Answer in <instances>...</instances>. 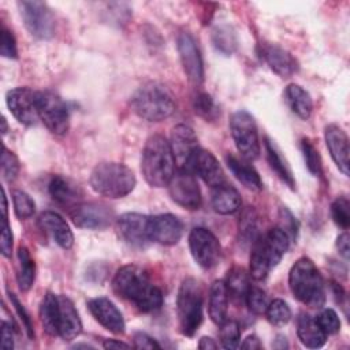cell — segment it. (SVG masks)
<instances>
[{
    "mask_svg": "<svg viewBox=\"0 0 350 350\" xmlns=\"http://www.w3.org/2000/svg\"><path fill=\"white\" fill-rule=\"evenodd\" d=\"M115 294L131 302L144 313L154 312L163 305V293L153 284L148 272L135 264L123 265L112 279Z\"/></svg>",
    "mask_w": 350,
    "mask_h": 350,
    "instance_id": "obj_1",
    "label": "cell"
},
{
    "mask_svg": "<svg viewBox=\"0 0 350 350\" xmlns=\"http://www.w3.org/2000/svg\"><path fill=\"white\" fill-rule=\"evenodd\" d=\"M141 171L152 187L168 186L175 174V159L165 137L153 134L146 139L142 149Z\"/></svg>",
    "mask_w": 350,
    "mask_h": 350,
    "instance_id": "obj_2",
    "label": "cell"
},
{
    "mask_svg": "<svg viewBox=\"0 0 350 350\" xmlns=\"http://www.w3.org/2000/svg\"><path fill=\"white\" fill-rule=\"evenodd\" d=\"M288 286L295 299L309 308L319 309L325 304L324 279L309 257H299L288 272Z\"/></svg>",
    "mask_w": 350,
    "mask_h": 350,
    "instance_id": "obj_3",
    "label": "cell"
},
{
    "mask_svg": "<svg viewBox=\"0 0 350 350\" xmlns=\"http://www.w3.org/2000/svg\"><path fill=\"white\" fill-rule=\"evenodd\" d=\"M288 246L290 238L280 227L260 234L252 245L250 276L254 280H264L269 271L280 262Z\"/></svg>",
    "mask_w": 350,
    "mask_h": 350,
    "instance_id": "obj_4",
    "label": "cell"
},
{
    "mask_svg": "<svg viewBox=\"0 0 350 350\" xmlns=\"http://www.w3.org/2000/svg\"><path fill=\"white\" fill-rule=\"evenodd\" d=\"M175 98L171 90L159 82L142 85L131 97L133 111L148 122H161L175 111Z\"/></svg>",
    "mask_w": 350,
    "mask_h": 350,
    "instance_id": "obj_5",
    "label": "cell"
},
{
    "mask_svg": "<svg viewBox=\"0 0 350 350\" xmlns=\"http://www.w3.org/2000/svg\"><path fill=\"white\" fill-rule=\"evenodd\" d=\"M92 189L108 198H122L130 194L137 183L135 175L127 165L115 161L97 164L90 172Z\"/></svg>",
    "mask_w": 350,
    "mask_h": 350,
    "instance_id": "obj_6",
    "label": "cell"
},
{
    "mask_svg": "<svg viewBox=\"0 0 350 350\" xmlns=\"http://www.w3.org/2000/svg\"><path fill=\"white\" fill-rule=\"evenodd\" d=\"M204 294L201 284L194 278H186L180 283L176 297V313L179 329L185 336H193L202 323Z\"/></svg>",
    "mask_w": 350,
    "mask_h": 350,
    "instance_id": "obj_7",
    "label": "cell"
},
{
    "mask_svg": "<svg viewBox=\"0 0 350 350\" xmlns=\"http://www.w3.org/2000/svg\"><path fill=\"white\" fill-rule=\"evenodd\" d=\"M230 130L241 157L256 160L260 154V141L254 118L247 111H237L230 118Z\"/></svg>",
    "mask_w": 350,
    "mask_h": 350,
    "instance_id": "obj_8",
    "label": "cell"
},
{
    "mask_svg": "<svg viewBox=\"0 0 350 350\" xmlns=\"http://www.w3.org/2000/svg\"><path fill=\"white\" fill-rule=\"evenodd\" d=\"M19 14L27 31L38 40H51L56 31V19L52 10L37 0H23L18 3Z\"/></svg>",
    "mask_w": 350,
    "mask_h": 350,
    "instance_id": "obj_9",
    "label": "cell"
},
{
    "mask_svg": "<svg viewBox=\"0 0 350 350\" xmlns=\"http://www.w3.org/2000/svg\"><path fill=\"white\" fill-rule=\"evenodd\" d=\"M37 109L40 119L51 133L56 135L67 133L70 113L64 100L59 94L52 90L37 92Z\"/></svg>",
    "mask_w": 350,
    "mask_h": 350,
    "instance_id": "obj_10",
    "label": "cell"
},
{
    "mask_svg": "<svg viewBox=\"0 0 350 350\" xmlns=\"http://www.w3.org/2000/svg\"><path fill=\"white\" fill-rule=\"evenodd\" d=\"M189 247L194 261L205 268L217 265L221 257V246L213 232L204 227H196L189 234Z\"/></svg>",
    "mask_w": 350,
    "mask_h": 350,
    "instance_id": "obj_11",
    "label": "cell"
},
{
    "mask_svg": "<svg viewBox=\"0 0 350 350\" xmlns=\"http://www.w3.org/2000/svg\"><path fill=\"white\" fill-rule=\"evenodd\" d=\"M170 145L178 170L191 172L194 157L200 149L194 130L187 124H176L171 130Z\"/></svg>",
    "mask_w": 350,
    "mask_h": 350,
    "instance_id": "obj_12",
    "label": "cell"
},
{
    "mask_svg": "<svg viewBox=\"0 0 350 350\" xmlns=\"http://www.w3.org/2000/svg\"><path fill=\"white\" fill-rule=\"evenodd\" d=\"M172 201L185 209H198L201 206V191L193 172L176 170L168 183Z\"/></svg>",
    "mask_w": 350,
    "mask_h": 350,
    "instance_id": "obj_13",
    "label": "cell"
},
{
    "mask_svg": "<svg viewBox=\"0 0 350 350\" xmlns=\"http://www.w3.org/2000/svg\"><path fill=\"white\" fill-rule=\"evenodd\" d=\"M70 217L79 228L104 230L111 226L115 213L103 202H81L70 211Z\"/></svg>",
    "mask_w": 350,
    "mask_h": 350,
    "instance_id": "obj_14",
    "label": "cell"
},
{
    "mask_svg": "<svg viewBox=\"0 0 350 350\" xmlns=\"http://www.w3.org/2000/svg\"><path fill=\"white\" fill-rule=\"evenodd\" d=\"M5 103L12 116L25 126H34L38 116L37 92L29 88H15L7 92Z\"/></svg>",
    "mask_w": 350,
    "mask_h": 350,
    "instance_id": "obj_15",
    "label": "cell"
},
{
    "mask_svg": "<svg viewBox=\"0 0 350 350\" xmlns=\"http://www.w3.org/2000/svg\"><path fill=\"white\" fill-rule=\"evenodd\" d=\"M148 223L149 216L137 212H127L116 219V232L129 246L142 249L150 242Z\"/></svg>",
    "mask_w": 350,
    "mask_h": 350,
    "instance_id": "obj_16",
    "label": "cell"
},
{
    "mask_svg": "<svg viewBox=\"0 0 350 350\" xmlns=\"http://www.w3.org/2000/svg\"><path fill=\"white\" fill-rule=\"evenodd\" d=\"M178 52L183 71L189 81L198 86L204 81V63L194 37L190 33H180L178 36Z\"/></svg>",
    "mask_w": 350,
    "mask_h": 350,
    "instance_id": "obj_17",
    "label": "cell"
},
{
    "mask_svg": "<svg viewBox=\"0 0 350 350\" xmlns=\"http://www.w3.org/2000/svg\"><path fill=\"white\" fill-rule=\"evenodd\" d=\"M148 234L150 241L164 246H172L176 245L183 235V223L172 213L149 216Z\"/></svg>",
    "mask_w": 350,
    "mask_h": 350,
    "instance_id": "obj_18",
    "label": "cell"
},
{
    "mask_svg": "<svg viewBox=\"0 0 350 350\" xmlns=\"http://www.w3.org/2000/svg\"><path fill=\"white\" fill-rule=\"evenodd\" d=\"M258 53L264 63L279 77L288 78L298 71L297 59L284 48L272 44L262 42L258 46Z\"/></svg>",
    "mask_w": 350,
    "mask_h": 350,
    "instance_id": "obj_19",
    "label": "cell"
},
{
    "mask_svg": "<svg viewBox=\"0 0 350 350\" xmlns=\"http://www.w3.org/2000/svg\"><path fill=\"white\" fill-rule=\"evenodd\" d=\"M88 308L92 316L96 319V321H98L104 328H107L113 334L124 332L126 323H124L123 314L111 299L105 297H97V298L89 299Z\"/></svg>",
    "mask_w": 350,
    "mask_h": 350,
    "instance_id": "obj_20",
    "label": "cell"
},
{
    "mask_svg": "<svg viewBox=\"0 0 350 350\" xmlns=\"http://www.w3.org/2000/svg\"><path fill=\"white\" fill-rule=\"evenodd\" d=\"M324 138L334 163L345 176H349L350 150H349V137L346 131L340 126L332 123L325 127Z\"/></svg>",
    "mask_w": 350,
    "mask_h": 350,
    "instance_id": "obj_21",
    "label": "cell"
},
{
    "mask_svg": "<svg viewBox=\"0 0 350 350\" xmlns=\"http://www.w3.org/2000/svg\"><path fill=\"white\" fill-rule=\"evenodd\" d=\"M191 172L194 175H198L208 186L217 187L223 183H226V176L224 172L217 161V159L208 150L200 148L193 165H191Z\"/></svg>",
    "mask_w": 350,
    "mask_h": 350,
    "instance_id": "obj_22",
    "label": "cell"
},
{
    "mask_svg": "<svg viewBox=\"0 0 350 350\" xmlns=\"http://www.w3.org/2000/svg\"><path fill=\"white\" fill-rule=\"evenodd\" d=\"M40 227L48 232L62 249H71L74 245V235L66 220L53 211H45L38 216Z\"/></svg>",
    "mask_w": 350,
    "mask_h": 350,
    "instance_id": "obj_23",
    "label": "cell"
},
{
    "mask_svg": "<svg viewBox=\"0 0 350 350\" xmlns=\"http://www.w3.org/2000/svg\"><path fill=\"white\" fill-rule=\"evenodd\" d=\"M48 190L53 201L67 208H74L81 204L83 197L81 187L74 180L63 175H55L48 185Z\"/></svg>",
    "mask_w": 350,
    "mask_h": 350,
    "instance_id": "obj_24",
    "label": "cell"
},
{
    "mask_svg": "<svg viewBox=\"0 0 350 350\" xmlns=\"http://www.w3.org/2000/svg\"><path fill=\"white\" fill-rule=\"evenodd\" d=\"M59 297V336L63 340H72L82 332V321L72 301L66 295Z\"/></svg>",
    "mask_w": 350,
    "mask_h": 350,
    "instance_id": "obj_25",
    "label": "cell"
},
{
    "mask_svg": "<svg viewBox=\"0 0 350 350\" xmlns=\"http://www.w3.org/2000/svg\"><path fill=\"white\" fill-rule=\"evenodd\" d=\"M297 335L301 343L310 349H319L327 342V334L320 328L316 319L306 313H301L297 320Z\"/></svg>",
    "mask_w": 350,
    "mask_h": 350,
    "instance_id": "obj_26",
    "label": "cell"
},
{
    "mask_svg": "<svg viewBox=\"0 0 350 350\" xmlns=\"http://www.w3.org/2000/svg\"><path fill=\"white\" fill-rule=\"evenodd\" d=\"M226 163L232 172V175L249 190L260 191L262 189V180L258 175V172L247 163V160H243L242 157L238 159L234 154L226 156Z\"/></svg>",
    "mask_w": 350,
    "mask_h": 350,
    "instance_id": "obj_27",
    "label": "cell"
},
{
    "mask_svg": "<svg viewBox=\"0 0 350 350\" xmlns=\"http://www.w3.org/2000/svg\"><path fill=\"white\" fill-rule=\"evenodd\" d=\"M213 209L220 215H231L239 211L241 208V196L238 190L228 185L227 182L213 187L211 198Z\"/></svg>",
    "mask_w": 350,
    "mask_h": 350,
    "instance_id": "obj_28",
    "label": "cell"
},
{
    "mask_svg": "<svg viewBox=\"0 0 350 350\" xmlns=\"http://www.w3.org/2000/svg\"><path fill=\"white\" fill-rule=\"evenodd\" d=\"M228 310V293L224 280H215L209 288L208 312L211 320L220 325L227 319Z\"/></svg>",
    "mask_w": 350,
    "mask_h": 350,
    "instance_id": "obj_29",
    "label": "cell"
},
{
    "mask_svg": "<svg viewBox=\"0 0 350 350\" xmlns=\"http://www.w3.org/2000/svg\"><path fill=\"white\" fill-rule=\"evenodd\" d=\"M284 100L291 109L293 113H295L298 118L306 120L310 118L313 111V101L310 94L299 85L290 83L284 89Z\"/></svg>",
    "mask_w": 350,
    "mask_h": 350,
    "instance_id": "obj_30",
    "label": "cell"
},
{
    "mask_svg": "<svg viewBox=\"0 0 350 350\" xmlns=\"http://www.w3.org/2000/svg\"><path fill=\"white\" fill-rule=\"evenodd\" d=\"M59 297L53 293H45L40 304V320L44 327V331L51 335H59Z\"/></svg>",
    "mask_w": 350,
    "mask_h": 350,
    "instance_id": "obj_31",
    "label": "cell"
},
{
    "mask_svg": "<svg viewBox=\"0 0 350 350\" xmlns=\"http://www.w3.org/2000/svg\"><path fill=\"white\" fill-rule=\"evenodd\" d=\"M265 152H267V160L269 163V167L275 171V174L279 176V179L283 183H286L291 190H294L295 180H294L293 172L290 170V165L287 164V161L283 157L279 148L269 138H265Z\"/></svg>",
    "mask_w": 350,
    "mask_h": 350,
    "instance_id": "obj_32",
    "label": "cell"
},
{
    "mask_svg": "<svg viewBox=\"0 0 350 350\" xmlns=\"http://www.w3.org/2000/svg\"><path fill=\"white\" fill-rule=\"evenodd\" d=\"M16 282L21 291H29L36 279V262L31 258L27 247L19 246L16 253Z\"/></svg>",
    "mask_w": 350,
    "mask_h": 350,
    "instance_id": "obj_33",
    "label": "cell"
},
{
    "mask_svg": "<svg viewBox=\"0 0 350 350\" xmlns=\"http://www.w3.org/2000/svg\"><path fill=\"white\" fill-rule=\"evenodd\" d=\"M228 298L231 297L235 302H245V297L250 287L249 275L242 267H234L228 271L224 280Z\"/></svg>",
    "mask_w": 350,
    "mask_h": 350,
    "instance_id": "obj_34",
    "label": "cell"
},
{
    "mask_svg": "<svg viewBox=\"0 0 350 350\" xmlns=\"http://www.w3.org/2000/svg\"><path fill=\"white\" fill-rule=\"evenodd\" d=\"M212 44L219 53L224 56L232 55L238 46L235 30L228 25H220L215 27L212 31Z\"/></svg>",
    "mask_w": 350,
    "mask_h": 350,
    "instance_id": "obj_35",
    "label": "cell"
},
{
    "mask_svg": "<svg viewBox=\"0 0 350 350\" xmlns=\"http://www.w3.org/2000/svg\"><path fill=\"white\" fill-rule=\"evenodd\" d=\"M194 112L206 122H213L220 115L217 105L208 93H198L193 101Z\"/></svg>",
    "mask_w": 350,
    "mask_h": 350,
    "instance_id": "obj_36",
    "label": "cell"
},
{
    "mask_svg": "<svg viewBox=\"0 0 350 350\" xmlns=\"http://www.w3.org/2000/svg\"><path fill=\"white\" fill-rule=\"evenodd\" d=\"M265 314H267V319L271 324L280 327V325H284L290 321L291 309H290V306L287 305L286 301H283L280 298H276V299H273L268 304Z\"/></svg>",
    "mask_w": 350,
    "mask_h": 350,
    "instance_id": "obj_37",
    "label": "cell"
},
{
    "mask_svg": "<svg viewBox=\"0 0 350 350\" xmlns=\"http://www.w3.org/2000/svg\"><path fill=\"white\" fill-rule=\"evenodd\" d=\"M301 152H302L305 165L309 170V172L314 176H320L323 174L321 157H320L319 150L316 149V146L310 142V139L304 138L301 141Z\"/></svg>",
    "mask_w": 350,
    "mask_h": 350,
    "instance_id": "obj_38",
    "label": "cell"
},
{
    "mask_svg": "<svg viewBox=\"0 0 350 350\" xmlns=\"http://www.w3.org/2000/svg\"><path fill=\"white\" fill-rule=\"evenodd\" d=\"M219 338L221 342V346L224 349H237L239 346L241 340V328L239 324L235 320H224L220 324V331H219Z\"/></svg>",
    "mask_w": 350,
    "mask_h": 350,
    "instance_id": "obj_39",
    "label": "cell"
},
{
    "mask_svg": "<svg viewBox=\"0 0 350 350\" xmlns=\"http://www.w3.org/2000/svg\"><path fill=\"white\" fill-rule=\"evenodd\" d=\"M331 217L334 223L343 230L350 226V202L346 196L336 197L331 204Z\"/></svg>",
    "mask_w": 350,
    "mask_h": 350,
    "instance_id": "obj_40",
    "label": "cell"
},
{
    "mask_svg": "<svg viewBox=\"0 0 350 350\" xmlns=\"http://www.w3.org/2000/svg\"><path fill=\"white\" fill-rule=\"evenodd\" d=\"M12 204H14V212L19 219H29L36 212L34 201L27 193L22 190L12 191Z\"/></svg>",
    "mask_w": 350,
    "mask_h": 350,
    "instance_id": "obj_41",
    "label": "cell"
},
{
    "mask_svg": "<svg viewBox=\"0 0 350 350\" xmlns=\"http://www.w3.org/2000/svg\"><path fill=\"white\" fill-rule=\"evenodd\" d=\"M239 234H241V238L246 242H254L260 235L258 226H257V215L254 209L249 208L243 212L242 219L239 221Z\"/></svg>",
    "mask_w": 350,
    "mask_h": 350,
    "instance_id": "obj_42",
    "label": "cell"
},
{
    "mask_svg": "<svg viewBox=\"0 0 350 350\" xmlns=\"http://www.w3.org/2000/svg\"><path fill=\"white\" fill-rule=\"evenodd\" d=\"M245 302L249 308V310L254 314H262L267 310L268 306V298L267 294L262 288L257 287V286H252L247 290V294L245 297Z\"/></svg>",
    "mask_w": 350,
    "mask_h": 350,
    "instance_id": "obj_43",
    "label": "cell"
},
{
    "mask_svg": "<svg viewBox=\"0 0 350 350\" xmlns=\"http://www.w3.org/2000/svg\"><path fill=\"white\" fill-rule=\"evenodd\" d=\"M19 160L18 157L8 150L5 146H3V154H1V174L3 178L8 182H12L16 179L18 174H19Z\"/></svg>",
    "mask_w": 350,
    "mask_h": 350,
    "instance_id": "obj_44",
    "label": "cell"
},
{
    "mask_svg": "<svg viewBox=\"0 0 350 350\" xmlns=\"http://www.w3.org/2000/svg\"><path fill=\"white\" fill-rule=\"evenodd\" d=\"M316 321H317V324L320 325V328H321L327 335L336 334V332L340 329V320H339V316H338V313H336L334 309H331V308L323 309V310L317 314Z\"/></svg>",
    "mask_w": 350,
    "mask_h": 350,
    "instance_id": "obj_45",
    "label": "cell"
},
{
    "mask_svg": "<svg viewBox=\"0 0 350 350\" xmlns=\"http://www.w3.org/2000/svg\"><path fill=\"white\" fill-rule=\"evenodd\" d=\"M0 53L3 57L7 59H16L18 57V49H16V41L8 29L3 27L1 30V45H0Z\"/></svg>",
    "mask_w": 350,
    "mask_h": 350,
    "instance_id": "obj_46",
    "label": "cell"
},
{
    "mask_svg": "<svg viewBox=\"0 0 350 350\" xmlns=\"http://www.w3.org/2000/svg\"><path fill=\"white\" fill-rule=\"evenodd\" d=\"M12 243H14V237H12L11 226L7 220V217H3V220H1V237H0V250H1V254L7 258H10L11 254H12Z\"/></svg>",
    "mask_w": 350,
    "mask_h": 350,
    "instance_id": "obj_47",
    "label": "cell"
},
{
    "mask_svg": "<svg viewBox=\"0 0 350 350\" xmlns=\"http://www.w3.org/2000/svg\"><path fill=\"white\" fill-rule=\"evenodd\" d=\"M8 295H10V299H11L12 306L15 308V310H16L19 319L22 320V324H23V327H25V329H26V332H27V336H29V338H33V336H34V328H33V323H31L30 314L26 312V309H25L23 305L19 302V299L16 298L15 294L10 293Z\"/></svg>",
    "mask_w": 350,
    "mask_h": 350,
    "instance_id": "obj_48",
    "label": "cell"
},
{
    "mask_svg": "<svg viewBox=\"0 0 350 350\" xmlns=\"http://www.w3.org/2000/svg\"><path fill=\"white\" fill-rule=\"evenodd\" d=\"M280 219H282V230L288 235V238H294L297 235V221L293 217V215L286 209V208H282L280 209Z\"/></svg>",
    "mask_w": 350,
    "mask_h": 350,
    "instance_id": "obj_49",
    "label": "cell"
},
{
    "mask_svg": "<svg viewBox=\"0 0 350 350\" xmlns=\"http://www.w3.org/2000/svg\"><path fill=\"white\" fill-rule=\"evenodd\" d=\"M133 345L137 349H160V345L145 332H135L133 335Z\"/></svg>",
    "mask_w": 350,
    "mask_h": 350,
    "instance_id": "obj_50",
    "label": "cell"
},
{
    "mask_svg": "<svg viewBox=\"0 0 350 350\" xmlns=\"http://www.w3.org/2000/svg\"><path fill=\"white\" fill-rule=\"evenodd\" d=\"M1 347L8 350L14 349V331L5 321L1 323Z\"/></svg>",
    "mask_w": 350,
    "mask_h": 350,
    "instance_id": "obj_51",
    "label": "cell"
},
{
    "mask_svg": "<svg viewBox=\"0 0 350 350\" xmlns=\"http://www.w3.org/2000/svg\"><path fill=\"white\" fill-rule=\"evenodd\" d=\"M336 249L339 254L347 261L349 260V234L345 231L336 239Z\"/></svg>",
    "mask_w": 350,
    "mask_h": 350,
    "instance_id": "obj_52",
    "label": "cell"
},
{
    "mask_svg": "<svg viewBox=\"0 0 350 350\" xmlns=\"http://www.w3.org/2000/svg\"><path fill=\"white\" fill-rule=\"evenodd\" d=\"M241 347H242V349H249V350H258V349L262 347V345H261L260 339H258L256 335H249V336L243 340V343L241 345Z\"/></svg>",
    "mask_w": 350,
    "mask_h": 350,
    "instance_id": "obj_53",
    "label": "cell"
},
{
    "mask_svg": "<svg viewBox=\"0 0 350 350\" xmlns=\"http://www.w3.org/2000/svg\"><path fill=\"white\" fill-rule=\"evenodd\" d=\"M216 347H217V345L211 336H202L198 342V349H201V350H211V349H216Z\"/></svg>",
    "mask_w": 350,
    "mask_h": 350,
    "instance_id": "obj_54",
    "label": "cell"
},
{
    "mask_svg": "<svg viewBox=\"0 0 350 350\" xmlns=\"http://www.w3.org/2000/svg\"><path fill=\"white\" fill-rule=\"evenodd\" d=\"M103 347L104 349H120V347H130V345L124 343V342H120V340H116V339H107L104 340L103 343Z\"/></svg>",
    "mask_w": 350,
    "mask_h": 350,
    "instance_id": "obj_55",
    "label": "cell"
},
{
    "mask_svg": "<svg viewBox=\"0 0 350 350\" xmlns=\"http://www.w3.org/2000/svg\"><path fill=\"white\" fill-rule=\"evenodd\" d=\"M272 346H273L275 349H287V347H288V343H287V340H286V336L278 335V338L275 339V342L272 343Z\"/></svg>",
    "mask_w": 350,
    "mask_h": 350,
    "instance_id": "obj_56",
    "label": "cell"
},
{
    "mask_svg": "<svg viewBox=\"0 0 350 350\" xmlns=\"http://www.w3.org/2000/svg\"><path fill=\"white\" fill-rule=\"evenodd\" d=\"M1 123H3V129H1V133L5 134L7 133V122H5V118L1 119Z\"/></svg>",
    "mask_w": 350,
    "mask_h": 350,
    "instance_id": "obj_57",
    "label": "cell"
}]
</instances>
